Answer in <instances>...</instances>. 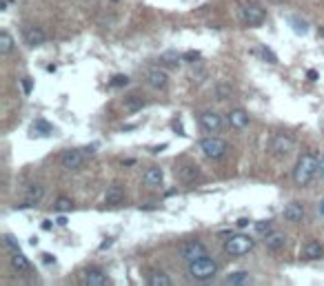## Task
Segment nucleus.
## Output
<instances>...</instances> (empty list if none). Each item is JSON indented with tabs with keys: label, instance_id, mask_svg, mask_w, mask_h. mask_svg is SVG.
I'll return each instance as SVG.
<instances>
[{
	"label": "nucleus",
	"instance_id": "nucleus-3",
	"mask_svg": "<svg viewBox=\"0 0 324 286\" xmlns=\"http://www.w3.org/2000/svg\"><path fill=\"white\" fill-rule=\"evenodd\" d=\"M251 248H253V238H249V235H242V233L231 235V238L227 240V244H224V251H227L229 255H233V257L247 255Z\"/></svg>",
	"mask_w": 324,
	"mask_h": 286
},
{
	"label": "nucleus",
	"instance_id": "nucleus-18",
	"mask_svg": "<svg viewBox=\"0 0 324 286\" xmlns=\"http://www.w3.org/2000/svg\"><path fill=\"white\" fill-rule=\"evenodd\" d=\"M85 284L87 286H107L109 277L100 271V268H87L85 271Z\"/></svg>",
	"mask_w": 324,
	"mask_h": 286
},
{
	"label": "nucleus",
	"instance_id": "nucleus-35",
	"mask_svg": "<svg viewBox=\"0 0 324 286\" xmlns=\"http://www.w3.org/2000/svg\"><path fill=\"white\" fill-rule=\"evenodd\" d=\"M187 62H195V60H200V51H189V54L182 56Z\"/></svg>",
	"mask_w": 324,
	"mask_h": 286
},
{
	"label": "nucleus",
	"instance_id": "nucleus-1",
	"mask_svg": "<svg viewBox=\"0 0 324 286\" xmlns=\"http://www.w3.org/2000/svg\"><path fill=\"white\" fill-rule=\"evenodd\" d=\"M315 173H318V155H313V153L300 155V160H298V164H295V169H293L295 182L304 186L315 178Z\"/></svg>",
	"mask_w": 324,
	"mask_h": 286
},
{
	"label": "nucleus",
	"instance_id": "nucleus-9",
	"mask_svg": "<svg viewBox=\"0 0 324 286\" xmlns=\"http://www.w3.org/2000/svg\"><path fill=\"white\" fill-rule=\"evenodd\" d=\"M291 151H293V140H291L289 136H284V133H278V136H273V140H271V153L276 155V158H286Z\"/></svg>",
	"mask_w": 324,
	"mask_h": 286
},
{
	"label": "nucleus",
	"instance_id": "nucleus-5",
	"mask_svg": "<svg viewBox=\"0 0 324 286\" xmlns=\"http://www.w3.org/2000/svg\"><path fill=\"white\" fill-rule=\"evenodd\" d=\"M200 149H202V153L207 155V158L220 160V158L227 153V142H224L222 138H204V140L200 142Z\"/></svg>",
	"mask_w": 324,
	"mask_h": 286
},
{
	"label": "nucleus",
	"instance_id": "nucleus-28",
	"mask_svg": "<svg viewBox=\"0 0 324 286\" xmlns=\"http://www.w3.org/2000/svg\"><path fill=\"white\" fill-rule=\"evenodd\" d=\"M34 129H36V133H38V136H49V133L53 131L51 124H49L47 120H38V122H36Z\"/></svg>",
	"mask_w": 324,
	"mask_h": 286
},
{
	"label": "nucleus",
	"instance_id": "nucleus-31",
	"mask_svg": "<svg viewBox=\"0 0 324 286\" xmlns=\"http://www.w3.org/2000/svg\"><path fill=\"white\" fill-rule=\"evenodd\" d=\"M2 242L7 244V248H9L11 253H18V251H20V244L16 242V240H14V235H9V233H7L5 238H2Z\"/></svg>",
	"mask_w": 324,
	"mask_h": 286
},
{
	"label": "nucleus",
	"instance_id": "nucleus-41",
	"mask_svg": "<svg viewBox=\"0 0 324 286\" xmlns=\"http://www.w3.org/2000/svg\"><path fill=\"white\" fill-rule=\"evenodd\" d=\"M309 80H318V71H309Z\"/></svg>",
	"mask_w": 324,
	"mask_h": 286
},
{
	"label": "nucleus",
	"instance_id": "nucleus-22",
	"mask_svg": "<svg viewBox=\"0 0 324 286\" xmlns=\"http://www.w3.org/2000/svg\"><path fill=\"white\" fill-rule=\"evenodd\" d=\"M11 268H14L16 273H27L29 271V260H27L20 251L14 253V255H11Z\"/></svg>",
	"mask_w": 324,
	"mask_h": 286
},
{
	"label": "nucleus",
	"instance_id": "nucleus-26",
	"mask_svg": "<svg viewBox=\"0 0 324 286\" xmlns=\"http://www.w3.org/2000/svg\"><path fill=\"white\" fill-rule=\"evenodd\" d=\"M180 58H182V56H180L178 51L169 49V51H165V54L160 56V64H165V67H175V64L180 62Z\"/></svg>",
	"mask_w": 324,
	"mask_h": 286
},
{
	"label": "nucleus",
	"instance_id": "nucleus-21",
	"mask_svg": "<svg viewBox=\"0 0 324 286\" xmlns=\"http://www.w3.org/2000/svg\"><path fill=\"white\" fill-rule=\"evenodd\" d=\"M43 195H44V189L40 184L29 186V189H27V202L22 204V209H24V206H36V204L43 200Z\"/></svg>",
	"mask_w": 324,
	"mask_h": 286
},
{
	"label": "nucleus",
	"instance_id": "nucleus-23",
	"mask_svg": "<svg viewBox=\"0 0 324 286\" xmlns=\"http://www.w3.org/2000/svg\"><path fill=\"white\" fill-rule=\"evenodd\" d=\"M147 284H149V286H171L173 282H171V277L167 275V273L153 271V273L149 275V280H147Z\"/></svg>",
	"mask_w": 324,
	"mask_h": 286
},
{
	"label": "nucleus",
	"instance_id": "nucleus-29",
	"mask_svg": "<svg viewBox=\"0 0 324 286\" xmlns=\"http://www.w3.org/2000/svg\"><path fill=\"white\" fill-rule=\"evenodd\" d=\"M129 84V78L127 76H113L111 80H109V87L111 89H122V87H127Z\"/></svg>",
	"mask_w": 324,
	"mask_h": 286
},
{
	"label": "nucleus",
	"instance_id": "nucleus-19",
	"mask_svg": "<svg viewBox=\"0 0 324 286\" xmlns=\"http://www.w3.org/2000/svg\"><path fill=\"white\" fill-rule=\"evenodd\" d=\"M105 202H107V206H118V204H122L125 202V189H122L120 184L109 186L105 193Z\"/></svg>",
	"mask_w": 324,
	"mask_h": 286
},
{
	"label": "nucleus",
	"instance_id": "nucleus-7",
	"mask_svg": "<svg viewBox=\"0 0 324 286\" xmlns=\"http://www.w3.org/2000/svg\"><path fill=\"white\" fill-rule=\"evenodd\" d=\"M173 173H175V180H178V182H182V184H194L195 180H198L200 171H198V166L191 164V162H180V164H175Z\"/></svg>",
	"mask_w": 324,
	"mask_h": 286
},
{
	"label": "nucleus",
	"instance_id": "nucleus-8",
	"mask_svg": "<svg viewBox=\"0 0 324 286\" xmlns=\"http://www.w3.org/2000/svg\"><path fill=\"white\" fill-rule=\"evenodd\" d=\"M87 151H80V149H71V151H65L63 155H60V162H63V166L65 169H69V171H76V169H80V166L87 162Z\"/></svg>",
	"mask_w": 324,
	"mask_h": 286
},
{
	"label": "nucleus",
	"instance_id": "nucleus-32",
	"mask_svg": "<svg viewBox=\"0 0 324 286\" xmlns=\"http://www.w3.org/2000/svg\"><path fill=\"white\" fill-rule=\"evenodd\" d=\"M291 27H293L298 34H306V29H309V24H306L304 20H298V18H291Z\"/></svg>",
	"mask_w": 324,
	"mask_h": 286
},
{
	"label": "nucleus",
	"instance_id": "nucleus-37",
	"mask_svg": "<svg viewBox=\"0 0 324 286\" xmlns=\"http://www.w3.org/2000/svg\"><path fill=\"white\" fill-rule=\"evenodd\" d=\"M56 224H60V226H67V218H65V215H58V220H56Z\"/></svg>",
	"mask_w": 324,
	"mask_h": 286
},
{
	"label": "nucleus",
	"instance_id": "nucleus-34",
	"mask_svg": "<svg viewBox=\"0 0 324 286\" xmlns=\"http://www.w3.org/2000/svg\"><path fill=\"white\" fill-rule=\"evenodd\" d=\"M20 84H22V93H24V96H29V93H31V80H29V78H22Z\"/></svg>",
	"mask_w": 324,
	"mask_h": 286
},
{
	"label": "nucleus",
	"instance_id": "nucleus-39",
	"mask_svg": "<svg viewBox=\"0 0 324 286\" xmlns=\"http://www.w3.org/2000/svg\"><path fill=\"white\" fill-rule=\"evenodd\" d=\"M43 260H44V262H47V264H56V260H53V257H51V255H44V257H43Z\"/></svg>",
	"mask_w": 324,
	"mask_h": 286
},
{
	"label": "nucleus",
	"instance_id": "nucleus-20",
	"mask_svg": "<svg viewBox=\"0 0 324 286\" xmlns=\"http://www.w3.org/2000/svg\"><path fill=\"white\" fill-rule=\"evenodd\" d=\"M122 104H125L127 113H138V111L145 109V98H142V96H127Z\"/></svg>",
	"mask_w": 324,
	"mask_h": 286
},
{
	"label": "nucleus",
	"instance_id": "nucleus-6",
	"mask_svg": "<svg viewBox=\"0 0 324 286\" xmlns=\"http://www.w3.org/2000/svg\"><path fill=\"white\" fill-rule=\"evenodd\" d=\"M204 255H207V246H204L202 242H198V240L184 242L182 246H180V257L187 260V262H195V260H200V257H204Z\"/></svg>",
	"mask_w": 324,
	"mask_h": 286
},
{
	"label": "nucleus",
	"instance_id": "nucleus-15",
	"mask_svg": "<svg viewBox=\"0 0 324 286\" xmlns=\"http://www.w3.org/2000/svg\"><path fill=\"white\" fill-rule=\"evenodd\" d=\"M286 244V235L282 231H269L264 235V246L269 248V251H280V248H284Z\"/></svg>",
	"mask_w": 324,
	"mask_h": 286
},
{
	"label": "nucleus",
	"instance_id": "nucleus-4",
	"mask_svg": "<svg viewBox=\"0 0 324 286\" xmlns=\"http://www.w3.org/2000/svg\"><path fill=\"white\" fill-rule=\"evenodd\" d=\"M240 16L242 20L249 24V27H260L262 22H264V9H262L258 2H244L240 9Z\"/></svg>",
	"mask_w": 324,
	"mask_h": 286
},
{
	"label": "nucleus",
	"instance_id": "nucleus-17",
	"mask_svg": "<svg viewBox=\"0 0 324 286\" xmlns=\"http://www.w3.org/2000/svg\"><path fill=\"white\" fill-rule=\"evenodd\" d=\"M284 220L286 222H302V220H304V204L289 202L284 206Z\"/></svg>",
	"mask_w": 324,
	"mask_h": 286
},
{
	"label": "nucleus",
	"instance_id": "nucleus-24",
	"mask_svg": "<svg viewBox=\"0 0 324 286\" xmlns=\"http://www.w3.org/2000/svg\"><path fill=\"white\" fill-rule=\"evenodd\" d=\"M227 284L229 286H247V284H251V277H249V273L238 271L227 277Z\"/></svg>",
	"mask_w": 324,
	"mask_h": 286
},
{
	"label": "nucleus",
	"instance_id": "nucleus-13",
	"mask_svg": "<svg viewBox=\"0 0 324 286\" xmlns=\"http://www.w3.org/2000/svg\"><path fill=\"white\" fill-rule=\"evenodd\" d=\"M142 182H145V186L158 189V186H162V182H165V173H162L160 166H149V169L145 171V175H142Z\"/></svg>",
	"mask_w": 324,
	"mask_h": 286
},
{
	"label": "nucleus",
	"instance_id": "nucleus-11",
	"mask_svg": "<svg viewBox=\"0 0 324 286\" xmlns=\"http://www.w3.org/2000/svg\"><path fill=\"white\" fill-rule=\"evenodd\" d=\"M147 82L153 89H167L169 84V76H167L165 69H149L147 71Z\"/></svg>",
	"mask_w": 324,
	"mask_h": 286
},
{
	"label": "nucleus",
	"instance_id": "nucleus-40",
	"mask_svg": "<svg viewBox=\"0 0 324 286\" xmlns=\"http://www.w3.org/2000/svg\"><path fill=\"white\" fill-rule=\"evenodd\" d=\"M43 228H44V231H51V222H49V220H44V222H43Z\"/></svg>",
	"mask_w": 324,
	"mask_h": 286
},
{
	"label": "nucleus",
	"instance_id": "nucleus-14",
	"mask_svg": "<svg viewBox=\"0 0 324 286\" xmlns=\"http://www.w3.org/2000/svg\"><path fill=\"white\" fill-rule=\"evenodd\" d=\"M227 122L231 129H238V131H242V129H247L249 126V116L242 109H231V111L227 113Z\"/></svg>",
	"mask_w": 324,
	"mask_h": 286
},
{
	"label": "nucleus",
	"instance_id": "nucleus-25",
	"mask_svg": "<svg viewBox=\"0 0 324 286\" xmlns=\"http://www.w3.org/2000/svg\"><path fill=\"white\" fill-rule=\"evenodd\" d=\"M53 211H58V213H69V211H73L71 198H67V195H58L56 202H53Z\"/></svg>",
	"mask_w": 324,
	"mask_h": 286
},
{
	"label": "nucleus",
	"instance_id": "nucleus-10",
	"mask_svg": "<svg viewBox=\"0 0 324 286\" xmlns=\"http://www.w3.org/2000/svg\"><path fill=\"white\" fill-rule=\"evenodd\" d=\"M200 126H202V131H207V133H218L224 126L222 116H218V113H213V111H204L202 116H200Z\"/></svg>",
	"mask_w": 324,
	"mask_h": 286
},
{
	"label": "nucleus",
	"instance_id": "nucleus-30",
	"mask_svg": "<svg viewBox=\"0 0 324 286\" xmlns=\"http://www.w3.org/2000/svg\"><path fill=\"white\" fill-rule=\"evenodd\" d=\"M260 56H262V60H266L269 64H278V56L273 54L269 47H262V49H260Z\"/></svg>",
	"mask_w": 324,
	"mask_h": 286
},
{
	"label": "nucleus",
	"instance_id": "nucleus-42",
	"mask_svg": "<svg viewBox=\"0 0 324 286\" xmlns=\"http://www.w3.org/2000/svg\"><path fill=\"white\" fill-rule=\"evenodd\" d=\"M271 2H280V0H271Z\"/></svg>",
	"mask_w": 324,
	"mask_h": 286
},
{
	"label": "nucleus",
	"instance_id": "nucleus-2",
	"mask_svg": "<svg viewBox=\"0 0 324 286\" xmlns=\"http://www.w3.org/2000/svg\"><path fill=\"white\" fill-rule=\"evenodd\" d=\"M216 273H218V262L209 255L200 257L195 262H189V275L194 277L195 282H207V280H211Z\"/></svg>",
	"mask_w": 324,
	"mask_h": 286
},
{
	"label": "nucleus",
	"instance_id": "nucleus-33",
	"mask_svg": "<svg viewBox=\"0 0 324 286\" xmlns=\"http://www.w3.org/2000/svg\"><path fill=\"white\" fill-rule=\"evenodd\" d=\"M256 231L258 233H264V235H266V233L271 231V222H258L256 224Z\"/></svg>",
	"mask_w": 324,
	"mask_h": 286
},
{
	"label": "nucleus",
	"instance_id": "nucleus-16",
	"mask_svg": "<svg viewBox=\"0 0 324 286\" xmlns=\"http://www.w3.org/2000/svg\"><path fill=\"white\" fill-rule=\"evenodd\" d=\"M22 38L29 47H38V44H43L44 40H47V34H44V29H40V27H27Z\"/></svg>",
	"mask_w": 324,
	"mask_h": 286
},
{
	"label": "nucleus",
	"instance_id": "nucleus-12",
	"mask_svg": "<svg viewBox=\"0 0 324 286\" xmlns=\"http://www.w3.org/2000/svg\"><path fill=\"white\" fill-rule=\"evenodd\" d=\"M324 255V246L320 242H306L304 246H302L300 251V260H304V262H313V260H320V257Z\"/></svg>",
	"mask_w": 324,
	"mask_h": 286
},
{
	"label": "nucleus",
	"instance_id": "nucleus-27",
	"mask_svg": "<svg viewBox=\"0 0 324 286\" xmlns=\"http://www.w3.org/2000/svg\"><path fill=\"white\" fill-rule=\"evenodd\" d=\"M11 51H14V40H11V36L7 34V31H2V34H0V54L9 56Z\"/></svg>",
	"mask_w": 324,
	"mask_h": 286
},
{
	"label": "nucleus",
	"instance_id": "nucleus-38",
	"mask_svg": "<svg viewBox=\"0 0 324 286\" xmlns=\"http://www.w3.org/2000/svg\"><path fill=\"white\" fill-rule=\"evenodd\" d=\"M318 213H320V215H322V218H324V198L320 200V204H318Z\"/></svg>",
	"mask_w": 324,
	"mask_h": 286
},
{
	"label": "nucleus",
	"instance_id": "nucleus-36",
	"mask_svg": "<svg viewBox=\"0 0 324 286\" xmlns=\"http://www.w3.org/2000/svg\"><path fill=\"white\" fill-rule=\"evenodd\" d=\"M315 178H324V155L318 158V173H315Z\"/></svg>",
	"mask_w": 324,
	"mask_h": 286
}]
</instances>
